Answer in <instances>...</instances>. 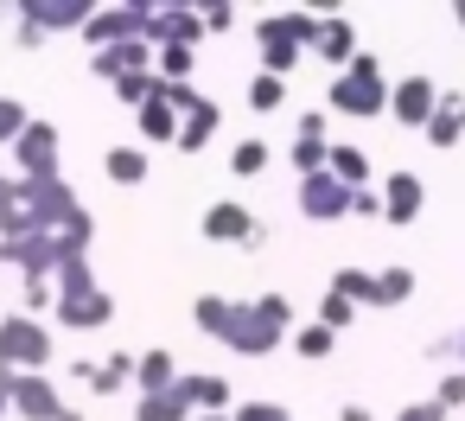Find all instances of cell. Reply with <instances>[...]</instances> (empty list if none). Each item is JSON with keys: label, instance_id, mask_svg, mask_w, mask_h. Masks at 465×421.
Returning <instances> with one entry per match:
<instances>
[{"label": "cell", "instance_id": "7bdbcfd3", "mask_svg": "<svg viewBox=\"0 0 465 421\" xmlns=\"http://www.w3.org/2000/svg\"><path fill=\"white\" fill-rule=\"evenodd\" d=\"M395 421H446V408H440V402H408Z\"/></svg>", "mask_w": 465, "mask_h": 421}, {"label": "cell", "instance_id": "f546056e", "mask_svg": "<svg viewBox=\"0 0 465 421\" xmlns=\"http://www.w3.org/2000/svg\"><path fill=\"white\" fill-rule=\"evenodd\" d=\"M45 306H58V275H20V313H45Z\"/></svg>", "mask_w": 465, "mask_h": 421}, {"label": "cell", "instance_id": "3957f363", "mask_svg": "<svg viewBox=\"0 0 465 421\" xmlns=\"http://www.w3.org/2000/svg\"><path fill=\"white\" fill-rule=\"evenodd\" d=\"M52 364V338L45 319L33 313H7L0 319V376H20V370H45Z\"/></svg>", "mask_w": 465, "mask_h": 421}, {"label": "cell", "instance_id": "836d02e7", "mask_svg": "<svg viewBox=\"0 0 465 421\" xmlns=\"http://www.w3.org/2000/svg\"><path fill=\"white\" fill-rule=\"evenodd\" d=\"M281 103H287V77H268V71H262V77L249 84V109L268 115V109H281Z\"/></svg>", "mask_w": 465, "mask_h": 421}, {"label": "cell", "instance_id": "7dc6e473", "mask_svg": "<svg viewBox=\"0 0 465 421\" xmlns=\"http://www.w3.org/2000/svg\"><path fill=\"white\" fill-rule=\"evenodd\" d=\"M14 415V402H7V383H0V421H7Z\"/></svg>", "mask_w": 465, "mask_h": 421}, {"label": "cell", "instance_id": "9c48e42d", "mask_svg": "<svg viewBox=\"0 0 465 421\" xmlns=\"http://www.w3.org/2000/svg\"><path fill=\"white\" fill-rule=\"evenodd\" d=\"M14 160H20V179H58V128L52 122H33L14 141Z\"/></svg>", "mask_w": 465, "mask_h": 421}, {"label": "cell", "instance_id": "d6986e66", "mask_svg": "<svg viewBox=\"0 0 465 421\" xmlns=\"http://www.w3.org/2000/svg\"><path fill=\"white\" fill-rule=\"evenodd\" d=\"M217 122H223V109L204 96V103L179 122V141H173V147H179V154H204V147H211V135H217Z\"/></svg>", "mask_w": 465, "mask_h": 421}, {"label": "cell", "instance_id": "ab89813d", "mask_svg": "<svg viewBox=\"0 0 465 421\" xmlns=\"http://www.w3.org/2000/svg\"><path fill=\"white\" fill-rule=\"evenodd\" d=\"M255 313H262L268 326H281V332L293 326V306H287V294H262V300H255Z\"/></svg>", "mask_w": 465, "mask_h": 421}, {"label": "cell", "instance_id": "f6af8a7d", "mask_svg": "<svg viewBox=\"0 0 465 421\" xmlns=\"http://www.w3.org/2000/svg\"><path fill=\"white\" fill-rule=\"evenodd\" d=\"M20 205V179H7V173H0V217H7Z\"/></svg>", "mask_w": 465, "mask_h": 421}, {"label": "cell", "instance_id": "4dcf8cb0", "mask_svg": "<svg viewBox=\"0 0 465 421\" xmlns=\"http://www.w3.org/2000/svg\"><path fill=\"white\" fill-rule=\"evenodd\" d=\"M230 306H236V300H223V294H198V300H192V319H198V332H211V338L223 345V326H230Z\"/></svg>", "mask_w": 465, "mask_h": 421}, {"label": "cell", "instance_id": "681fc988", "mask_svg": "<svg viewBox=\"0 0 465 421\" xmlns=\"http://www.w3.org/2000/svg\"><path fill=\"white\" fill-rule=\"evenodd\" d=\"M0 262H7V230H0Z\"/></svg>", "mask_w": 465, "mask_h": 421}, {"label": "cell", "instance_id": "60d3db41", "mask_svg": "<svg viewBox=\"0 0 465 421\" xmlns=\"http://www.w3.org/2000/svg\"><path fill=\"white\" fill-rule=\"evenodd\" d=\"M351 211H357V217H382V192H370V185L351 192Z\"/></svg>", "mask_w": 465, "mask_h": 421}, {"label": "cell", "instance_id": "bcb514c9", "mask_svg": "<svg viewBox=\"0 0 465 421\" xmlns=\"http://www.w3.org/2000/svg\"><path fill=\"white\" fill-rule=\"evenodd\" d=\"M338 421H370V408H363V402H344V415H338Z\"/></svg>", "mask_w": 465, "mask_h": 421}, {"label": "cell", "instance_id": "1f68e13d", "mask_svg": "<svg viewBox=\"0 0 465 421\" xmlns=\"http://www.w3.org/2000/svg\"><path fill=\"white\" fill-rule=\"evenodd\" d=\"M153 77L185 84V77H192V45H160V52H153Z\"/></svg>", "mask_w": 465, "mask_h": 421}, {"label": "cell", "instance_id": "ba28073f", "mask_svg": "<svg viewBox=\"0 0 465 421\" xmlns=\"http://www.w3.org/2000/svg\"><path fill=\"white\" fill-rule=\"evenodd\" d=\"M281 338H287V332L268 326V319L255 313V300H249V306H230V326H223V345H230V351H242V357H268Z\"/></svg>", "mask_w": 465, "mask_h": 421}, {"label": "cell", "instance_id": "2e32d148", "mask_svg": "<svg viewBox=\"0 0 465 421\" xmlns=\"http://www.w3.org/2000/svg\"><path fill=\"white\" fill-rule=\"evenodd\" d=\"M52 319H58V326H71V332H103V326L115 319V300L96 287V294H84V300H58V306H52Z\"/></svg>", "mask_w": 465, "mask_h": 421}, {"label": "cell", "instance_id": "52a82bcc", "mask_svg": "<svg viewBox=\"0 0 465 421\" xmlns=\"http://www.w3.org/2000/svg\"><path fill=\"white\" fill-rule=\"evenodd\" d=\"M20 211H26L33 230H58L77 211V192L64 185V173L58 179H20Z\"/></svg>", "mask_w": 465, "mask_h": 421}, {"label": "cell", "instance_id": "f1b7e54d", "mask_svg": "<svg viewBox=\"0 0 465 421\" xmlns=\"http://www.w3.org/2000/svg\"><path fill=\"white\" fill-rule=\"evenodd\" d=\"M331 294H344L351 306H376V275L370 268H338L331 275Z\"/></svg>", "mask_w": 465, "mask_h": 421}, {"label": "cell", "instance_id": "4316f807", "mask_svg": "<svg viewBox=\"0 0 465 421\" xmlns=\"http://www.w3.org/2000/svg\"><path fill=\"white\" fill-rule=\"evenodd\" d=\"M325 173H331V179H344L351 192H363V185H370V160H363L357 147H331V160H325Z\"/></svg>", "mask_w": 465, "mask_h": 421}, {"label": "cell", "instance_id": "7402d4cb", "mask_svg": "<svg viewBox=\"0 0 465 421\" xmlns=\"http://www.w3.org/2000/svg\"><path fill=\"white\" fill-rule=\"evenodd\" d=\"M134 383H141V396H160V389L179 383V364H173L166 351H147V357L134 364Z\"/></svg>", "mask_w": 465, "mask_h": 421}, {"label": "cell", "instance_id": "6da1fadb", "mask_svg": "<svg viewBox=\"0 0 465 421\" xmlns=\"http://www.w3.org/2000/svg\"><path fill=\"white\" fill-rule=\"evenodd\" d=\"M319 26H325V20H312V14H268V20L255 26L262 71H268V77H287V71L300 65V52L319 45Z\"/></svg>", "mask_w": 465, "mask_h": 421}, {"label": "cell", "instance_id": "7c38bea8", "mask_svg": "<svg viewBox=\"0 0 465 421\" xmlns=\"http://www.w3.org/2000/svg\"><path fill=\"white\" fill-rule=\"evenodd\" d=\"M204 39V14L198 7H153V33H147V45L160 52V45H198Z\"/></svg>", "mask_w": 465, "mask_h": 421}, {"label": "cell", "instance_id": "8d00e7d4", "mask_svg": "<svg viewBox=\"0 0 465 421\" xmlns=\"http://www.w3.org/2000/svg\"><path fill=\"white\" fill-rule=\"evenodd\" d=\"M262 166H268V141H242V147L230 154V173H236V179H255Z\"/></svg>", "mask_w": 465, "mask_h": 421}, {"label": "cell", "instance_id": "c3c4849f", "mask_svg": "<svg viewBox=\"0 0 465 421\" xmlns=\"http://www.w3.org/2000/svg\"><path fill=\"white\" fill-rule=\"evenodd\" d=\"M58 421H84V415H77V408H64V415H58Z\"/></svg>", "mask_w": 465, "mask_h": 421}, {"label": "cell", "instance_id": "d590c367", "mask_svg": "<svg viewBox=\"0 0 465 421\" xmlns=\"http://www.w3.org/2000/svg\"><path fill=\"white\" fill-rule=\"evenodd\" d=\"M26 128H33V115H26V103H20V96H0V141H7V147H14V141H20Z\"/></svg>", "mask_w": 465, "mask_h": 421}, {"label": "cell", "instance_id": "8fae6325", "mask_svg": "<svg viewBox=\"0 0 465 421\" xmlns=\"http://www.w3.org/2000/svg\"><path fill=\"white\" fill-rule=\"evenodd\" d=\"M344 211H351V185H344V179H331V173L300 179V217L331 224V217H344Z\"/></svg>", "mask_w": 465, "mask_h": 421}, {"label": "cell", "instance_id": "f907efd6", "mask_svg": "<svg viewBox=\"0 0 465 421\" xmlns=\"http://www.w3.org/2000/svg\"><path fill=\"white\" fill-rule=\"evenodd\" d=\"M198 421H230V415H198Z\"/></svg>", "mask_w": 465, "mask_h": 421}, {"label": "cell", "instance_id": "44dd1931", "mask_svg": "<svg viewBox=\"0 0 465 421\" xmlns=\"http://www.w3.org/2000/svg\"><path fill=\"white\" fill-rule=\"evenodd\" d=\"M459 135H465V96H440L433 122H427V141H433V147H452Z\"/></svg>", "mask_w": 465, "mask_h": 421}, {"label": "cell", "instance_id": "816d5d0a", "mask_svg": "<svg viewBox=\"0 0 465 421\" xmlns=\"http://www.w3.org/2000/svg\"><path fill=\"white\" fill-rule=\"evenodd\" d=\"M459 26H465V7H459Z\"/></svg>", "mask_w": 465, "mask_h": 421}, {"label": "cell", "instance_id": "cb8c5ba5", "mask_svg": "<svg viewBox=\"0 0 465 421\" xmlns=\"http://www.w3.org/2000/svg\"><path fill=\"white\" fill-rule=\"evenodd\" d=\"M103 173H109L115 185H141V179H147V147H109Z\"/></svg>", "mask_w": 465, "mask_h": 421}, {"label": "cell", "instance_id": "603a6c76", "mask_svg": "<svg viewBox=\"0 0 465 421\" xmlns=\"http://www.w3.org/2000/svg\"><path fill=\"white\" fill-rule=\"evenodd\" d=\"M134 421H192V402L179 389H160V396H141L134 402Z\"/></svg>", "mask_w": 465, "mask_h": 421}, {"label": "cell", "instance_id": "484cf974", "mask_svg": "<svg viewBox=\"0 0 465 421\" xmlns=\"http://www.w3.org/2000/svg\"><path fill=\"white\" fill-rule=\"evenodd\" d=\"M134 122H141L147 147H160V141H179V115H173L166 103H147V109H134Z\"/></svg>", "mask_w": 465, "mask_h": 421}, {"label": "cell", "instance_id": "e575fe53", "mask_svg": "<svg viewBox=\"0 0 465 421\" xmlns=\"http://www.w3.org/2000/svg\"><path fill=\"white\" fill-rule=\"evenodd\" d=\"M331 345H338V332H331V326H319V319L293 332V351H300V357H331Z\"/></svg>", "mask_w": 465, "mask_h": 421}, {"label": "cell", "instance_id": "4fadbf2b", "mask_svg": "<svg viewBox=\"0 0 465 421\" xmlns=\"http://www.w3.org/2000/svg\"><path fill=\"white\" fill-rule=\"evenodd\" d=\"M90 71H96L103 84L141 77V71H153V45H147V39H134V45H109V52H90Z\"/></svg>", "mask_w": 465, "mask_h": 421}, {"label": "cell", "instance_id": "f35d334b", "mask_svg": "<svg viewBox=\"0 0 465 421\" xmlns=\"http://www.w3.org/2000/svg\"><path fill=\"white\" fill-rule=\"evenodd\" d=\"M230 421H293V415H287L281 402H236Z\"/></svg>", "mask_w": 465, "mask_h": 421}, {"label": "cell", "instance_id": "8992f818", "mask_svg": "<svg viewBox=\"0 0 465 421\" xmlns=\"http://www.w3.org/2000/svg\"><path fill=\"white\" fill-rule=\"evenodd\" d=\"M0 383H7V402H14L20 421H58V415L71 408L45 370H20V376H0Z\"/></svg>", "mask_w": 465, "mask_h": 421}, {"label": "cell", "instance_id": "5bb4252c", "mask_svg": "<svg viewBox=\"0 0 465 421\" xmlns=\"http://www.w3.org/2000/svg\"><path fill=\"white\" fill-rule=\"evenodd\" d=\"M389 109H395V122L427 128V122H433V109H440V90H433L427 77H401V84L389 90Z\"/></svg>", "mask_w": 465, "mask_h": 421}, {"label": "cell", "instance_id": "9a60e30c", "mask_svg": "<svg viewBox=\"0 0 465 421\" xmlns=\"http://www.w3.org/2000/svg\"><path fill=\"white\" fill-rule=\"evenodd\" d=\"M134 364H141V357H128V351H109L103 364H96V357H77V364H71V376H77V383H90L96 396H115L122 383H134Z\"/></svg>", "mask_w": 465, "mask_h": 421}, {"label": "cell", "instance_id": "b9f144b4", "mask_svg": "<svg viewBox=\"0 0 465 421\" xmlns=\"http://www.w3.org/2000/svg\"><path fill=\"white\" fill-rule=\"evenodd\" d=\"M433 402H440V408H459V402H465V370H459V376H446Z\"/></svg>", "mask_w": 465, "mask_h": 421}, {"label": "cell", "instance_id": "d4e9b609", "mask_svg": "<svg viewBox=\"0 0 465 421\" xmlns=\"http://www.w3.org/2000/svg\"><path fill=\"white\" fill-rule=\"evenodd\" d=\"M90 236H96V217L77 205V211L58 224V249H64V262H71V256H90Z\"/></svg>", "mask_w": 465, "mask_h": 421}, {"label": "cell", "instance_id": "74e56055", "mask_svg": "<svg viewBox=\"0 0 465 421\" xmlns=\"http://www.w3.org/2000/svg\"><path fill=\"white\" fill-rule=\"evenodd\" d=\"M351 319H357V306H351L344 294H331V287H325V300H319V326H331V332H344Z\"/></svg>", "mask_w": 465, "mask_h": 421}, {"label": "cell", "instance_id": "83f0119b", "mask_svg": "<svg viewBox=\"0 0 465 421\" xmlns=\"http://www.w3.org/2000/svg\"><path fill=\"white\" fill-rule=\"evenodd\" d=\"M84 294H96V268H90V256H71L58 268V300H84Z\"/></svg>", "mask_w": 465, "mask_h": 421}, {"label": "cell", "instance_id": "e0dca14e", "mask_svg": "<svg viewBox=\"0 0 465 421\" xmlns=\"http://www.w3.org/2000/svg\"><path fill=\"white\" fill-rule=\"evenodd\" d=\"M420 205H427V185H420L414 173H395V179L382 185V217H389V224H414Z\"/></svg>", "mask_w": 465, "mask_h": 421}, {"label": "cell", "instance_id": "5b68a950", "mask_svg": "<svg viewBox=\"0 0 465 421\" xmlns=\"http://www.w3.org/2000/svg\"><path fill=\"white\" fill-rule=\"evenodd\" d=\"M147 33H153V7H96L90 26H84V45L109 52V45H134Z\"/></svg>", "mask_w": 465, "mask_h": 421}, {"label": "cell", "instance_id": "ac0fdd59", "mask_svg": "<svg viewBox=\"0 0 465 421\" xmlns=\"http://www.w3.org/2000/svg\"><path fill=\"white\" fill-rule=\"evenodd\" d=\"M173 389H179L198 415H230V408H236V402H230V383H223V376H211V370H204V376H179Z\"/></svg>", "mask_w": 465, "mask_h": 421}, {"label": "cell", "instance_id": "ee69618b", "mask_svg": "<svg viewBox=\"0 0 465 421\" xmlns=\"http://www.w3.org/2000/svg\"><path fill=\"white\" fill-rule=\"evenodd\" d=\"M236 26V7H204V33H230Z\"/></svg>", "mask_w": 465, "mask_h": 421}, {"label": "cell", "instance_id": "30bf717a", "mask_svg": "<svg viewBox=\"0 0 465 421\" xmlns=\"http://www.w3.org/2000/svg\"><path fill=\"white\" fill-rule=\"evenodd\" d=\"M204 236H211V243H242V249H262V236H268V230H262V217H249L236 198H223V205H211V211H204Z\"/></svg>", "mask_w": 465, "mask_h": 421}, {"label": "cell", "instance_id": "ffe728a7", "mask_svg": "<svg viewBox=\"0 0 465 421\" xmlns=\"http://www.w3.org/2000/svg\"><path fill=\"white\" fill-rule=\"evenodd\" d=\"M319 58L338 65V71L357 65V33H351V20H325V26H319Z\"/></svg>", "mask_w": 465, "mask_h": 421}, {"label": "cell", "instance_id": "d6a6232c", "mask_svg": "<svg viewBox=\"0 0 465 421\" xmlns=\"http://www.w3.org/2000/svg\"><path fill=\"white\" fill-rule=\"evenodd\" d=\"M414 294V268H382L376 275V306H401Z\"/></svg>", "mask_w": 465, "mask_h": 421}, {"label": "cell", "instance_id": "277c9868", "mask_svg": "<svg viewBox=\"0 0 465 421\" xmlns=\"http://www.w3.org/2000/svg\"><path fill=\"white\" fill-rule=\"evenodd\" d=\"M331 109L338 115H382L389 109V84H382V65L370 52H357V65L331 84Z\"/></svg>", "mask_w": 465, "mask_h": 421}, {"label": "cell", "instance_id": "7a4b0ae2", "mask_svg": "<svg viewBox=\"0 0 465 421\" xmlns=\"http://www.w3.org/2000/svg\"><path fill=\"white\" fill-rule=\"evenodd\" d=\"M90 14H96L90 0H26V7H14V20H20L14 45H20V52H39L52 33H71V26L84 33V26H90Z\"/></svg>", "mask_w": 465, "mask_h": 421}]
</instances>
